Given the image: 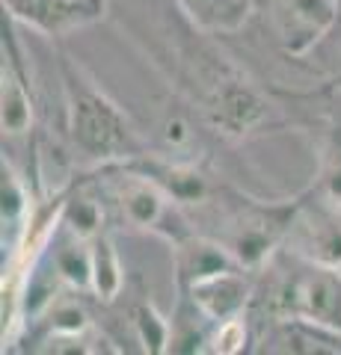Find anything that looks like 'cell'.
Instances as JSON below:
<instances>
[{"mask_svg":"<svg viewBox=\"0 0 341 355\" xmlns=\"http://www.w3.org/2000/svg\"><path fill=\"white\" fill-rule=\"evenodd\" d=\"M60 80L65 98V130L81 154L101 166H116L149 151L125 110L69 53L60 57Z\"/></svg>","mask_w":341,"mask_h":355,"instance_id":"obj_1","label":"cell"},{"mask_svg":"<svg viewBox=\"0 0 341 355\" xmlns=\"http://www.w3.org/2000/svg\"><path fill=\"white\" fill-rule=\"evenodd\" d=\"M190 86L196 89V104L211 125L232 139H244L270 119V104L256 86L223 57H211L208 65H196L190 71Z\"/></svg>","mask_w":341,"mask_h":355,"instance_id":"obj_2","label":"cell"},{"mask_svg":"<svg viewBox=\"0 0 341 355\" xmlns=\"http://www.w3.org/2000/svg\"><path fill=\"white\" fill-rule=\"evenodd\" d=\"M104 169H110V175H113L110 198H113L122 222H128L131 228L151 231V234L167 240L169 246L193 234L190 222L181 214V205L163 187L151 181V178L128 169L122 163L104 166Z\"/></svg>","mask_w":341,"mask_h":355,"instance_id":"obj_3","label":"cell"},{"mask_svg":"<svg viewBox=\"0 0 341 355\" xmlns=\"http://www.w3.org/2000/svg\"><path fill=\"white\" fill-rule=\"evenodd\" d=\"M273 311L285 323L341 335V270L306 263L273 291Z\"/></svg>","mask_w":341,"mask_h":355,"instance_id":"obj_4","label":"cell"},{"mask_svg":"<svg viewBox=\"0 0 341 355\" xmlns=\"http://www.w3.org/2000/svg\"><path fill=\"white\" fill-rule=\"evenodd\" d=\"M297 205H300V196L276 205L244 198V202H238L235 214L228 216L226 234L217 240L235 254V261L244 270H261L279 243H285Z\"/></svg>","mask_w":341,"mask_h":355,"instance_id":"obj_5","label":"cell"},{"mask_svg":"<svg viewBox=\"0 0 341 355\" xmlns=\"http://www.w3.org/2000/svg\"><path fill=\"white\" fill-rule=\"evenodd\" d=\"M285 243L297 261L341 270V207L321 193L306 190L294 210Z\"/></svg>","mask_w":341,"mask_h":355,"instance_id":"obj_6","label":"cell"},{"mask_svg":"<svg viewBox=\"0 0 341 355\" xmlns=\"http://www.w3.org/2000/svg\"><path fill=\"white\" fill-rule=\"evenodd\" d=\"M113 0H3V12L51 39H65L78 30L101 24Z\"/></svg>","mask_w":341,"mask_h":355,"instance_id":"obj_7","label":"cell"},{"mask_svg":"<svg viewBox=\"0 0 341 355\" xmlns=\"http://www.w3.org/2000/svg\"><path fill=\"white\" fill-rule=\"evenodd\" d=\"M279 44L288 57H306L338 21L341 0H267Z\"/></svg>","mask_w":341,"mask_h":355,"instance_id":"obj_8","label":"cell"},{"mask_svg":"<svg viewBox=\"0 0 341 355\" xmlns=\"http://www.w3.org/2000/svg\"><path fill=\"white\" fill-rule=\"evenodd\" d=\"M0 121L3 133L18 137L33 125V98H30V77L21 57V44L15 42L13 18L3 12V86H0Z\"/></svg>","mask_w":341,"mask_h":355,"instance_id":"obj_9","label":"cell"},{"mask_svg":"<svg viewBox=\"0 0 341 355\" xmlns=\"http://www.w3.org/2000/svg\"><path fill=\"white\" fill-rule=\"evenodd\" d=\"M178 296L184 302H190V308H196L199 317L211 320V323H223V320L244 314V308L249 305V296H252V282L247 279V270L235 266V270L217 272L211 279L199 282Z\"/></svg>","mask_w":341,"mask_h":355,"instance_id":"obj_10","label":"cell"},{"mask_svg":"<svg viewBox=\"0 0 341 355\" xmlns=\"http://www.w3.org/2000/svg\"><path fill=\"white\" fill-rule=\"evenodd\" d=\"M172 266H175V287H178V293H187L199 282L211 279L217 272L235 270L240 263L219 240L202 237L193 231L190 237L172 243ZM240 270H244V266H240Z\"/></svg>","mask_w":341,"mask_h":355,"instance_id":"obj_11","label":"cell"},{"mask_svg":"<svg viewBox=\"0 0 341 355\" xmlns=\"http://www.w3.org/2000/svg\"><path fill=\"white\" fill-rule=\"evenodd\" d=\"M175 6L181 9L193 30L205 36H226L247 24L256 3L252 0H175Z\"/></svg>","mask_w":341,"mask_h":355,"instance_id":"obj_12","label":"cell"},{"mask_svg":"<svg viewBox=\"0 0 341 355\" xmlns=\"http://www.w3.org/2000/svg\"><path fill=\"white\" fill-rule=\"evenodd\" d=\"M60 228L81 240H95L98 234H104V207L98 198L86 193V187L74 184L63 198L60 210Z\"/></svg>","mask_w":341,"mask_h":355,"instance_id":"obj_13","label":"cell"},{"mask_svg":"<svg viewBox=\"0 0 341 355\" xmlns=\"http://www.w3.org/2000/svg\"><path fill=\"white\" fill-rule=\"evenodd\" d=\"M63 231V228H60ZM65 240L57 243L53 252V272L74 291H90L92 287V240H81L63 231Z\"/></svg>","mask_w":341,"mask_h":355,"instance_id":"obj_14","label":"cell"},{"mask_svg":"<svg viewBox=\"0 0 341 355\" xmlns=\"http://www.w3.org/2000/svg\"><path fill=\"white\" fill-rule=\"evenodd\" d=\"M125 287V270L119 261V252L113 240L104 231L92 240V287L90 291L101 299V302H113Z\"/></svg>","mask_w":341,"mask_h":355,"instance_id":"obj_15","label":"cell"},{"mask_svg":"<svg viewBox=\"0 0 341 355\" xmlns=\"http://www.w3.org/2000/svg\"><path fill=\"white\" fill-rule=\"evenodd\" d=\"M312 190L341 207V125H329V130L324 133Z\"/></svg>","mask_w":341,"mask_h":355,"instance_id":"obj_16","label":"cell"},{"mask_svg":"<svg viewBox=\"0 0 341 355\" xmlns=\"http://www.w3.org/2000/svg\"><path fill=\"white\" fill-rule=\"evenodd\" d=\"M131 320H134V331H137V338L142 343V349L155 352V355L158 352H169L172 326L158 314L155 305L142 299V302L134 305V311H131Z\"/></svg>","mask_w":341,"mask_h":355,"instance_id":"obj_17","label":"cell"},{"mask_svg":"<svg viewBox=\"0 0 341 355\" xmlns=\"http://www.w3.org/2000/svg\"><path fill=\"white\" fill-rule=\"evenodd\" d=\"M3 231L6 228H24L21 222L27 219L30 202H27V187L21 181V175H15V169L3 160Z\"/></svg>","mask_w":341,"mask_h":355,"instance_id":"obj_18","label":"cell"},{"mask_svg":"<svg viewBox=\"0 0 341 355\" xmlns=\"http://www.w3.org/2000/svg\"><path fill=\"white\" fill-rule=\"evenodd\" d=\"M51 338H69V335H83L90 331V314L83 311V305L72 302V299H60L57 305L51 302V317H48Z\"/></svg>","mask_w":341,"mask_h":355,"instance_id":"obj_19","label":"cell"},{"mask_svg":"<svg viewBox=\"0 0 341 355\" xmlns=\"http://www.w3.org/2000/svg\"><path fill=\"white\" fill-rule=\"evenodd\" d=\"M208 343H211L208 349L219 352V355H235V352L244 349V343H247V320H244V314L217 323V331L208 338Z\"/></svg>","mask_w":341,"mask_h":355,"instance_id":"obj_20","label":"cell"},{"mask_svg":"<svg viewBox=\"0 0 341 355\" xmlns=\"http://www.w3.org/2000/svg\"><path fill=\"white\" fill-rule=\"evenodd\" d=\"M167 139L172 148H184L187 142H190V128H187L184 119H172L167 121Z\"/></svg>","mask_w":341,"mask_h":355,"instance_id":"obj_21","label":"cell"},{"mask_svg":"<svg viewBox=\"0 0 341 355\" xmlns=\"http://www.w3.org/2000/svg\"><path fill=\"white\" fill-rule=\"evenodd\" d=\"M326 92H341V77H335V80L326 86Z\"/></svg>","mask_w":341,"mask_h":355,"instance_id":"obj_22","label":"cell"},{"mask_svg":"<svg viewBox=\"0 0 341 355\" xmlns=\"http://www.w3.org/2000/svg\"><path fill=\"white\" fill-rule=\"evenodd\" d=\"M252 3H267V0H252Z\"/></svg>","mask_w":341,"mask_h":355,"instance_id":"obj_23","label":"cell"}]
</instances>
